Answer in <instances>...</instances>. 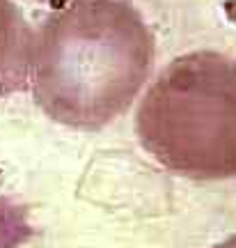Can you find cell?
Returning <instances> with one entry per match:
<instances>
[{
	"mask_svg": "<svg viewBox=\"0 0 236 248\" xmlns=\"http://www.w3.org/2000/svg\"><path fill=\"white\" fill-rule=\"evenodd\" d=\"M154 62V39L126 0H76L35 35L30 85L48 117L101 129L131 106Z\"/></svg>",
	"mask_w": 236,
	"mask_h": 248,
	"instance_id": "1",
	"label": "cell"
},
{
	"mask_svg": "<svg viewBox=\"0 0 236 248\" xmlns=\"http://www.w3.org/2000/svg\"><path fill=\"white\" fill-rule=\"evenodd\" d=\"M46 2H53L55 7H64V5H69V2H76V0H46Z\"/></svg>",
	"mask_w": 236,
	"mask_h": 248,
	"instance_id": "5",
	"label": "cell"
},
{
	"mask_svg": "<svg viewBox=\"0 0 236 248\" xmlns=\"http://www.w3.org/2000/svg\"><path fill=\"white\" fill-rule=\"evenodd\" d=\"M32 237L28 207L0 195V248H21Z\"/></svg>",
	"mask_w": 236,
	"mask_h": 248,
	"instance_id": "4",
	"label": "cell"
},
{
	"mask_svg": "<svg viewBox=\"0 0 236 248\" xmlns=\"http://www.w3.org/2000/svg\"><path fill=\"white\" fill-rule=\"evenodd\" d=\"M216 248H236V237L234 239H229V241H225V244H220V246H216Z\"/></svg>",
	"mask_w": 236,
	"mask_h": 248,
	"instance_id": "6",
	"label": "cell"
},
{
	"mask_svg": "<svg viewBox=\"0 0 236 248\" xmlns=\"http://www.w3.org/2000/svg\"><path fill=\"white\" fill-rule=\"evenodd\" d=\"M138 136L181 177H236V60L197 51L167 64L142 99Z\"/></svg>",
	"mask_w": 236,
	"mask_h": 248,
	"instance_id": "2",
	"label": "cell"
},
{
	"mask_svg": "<svg viewBox=\"0 0 236 248\" xmlns=\"http://www.w3.org/2000/svg\"><path fill=\"white\" fill-rule=\"evenodd\" d=\"M35 32L14 0H0V99L30 83Z\"/></svg>",
	"mask_w": 236,
	"mask_h": 248,
	"instance_id": "3",
	"label": "cell"
}]
</instances>
